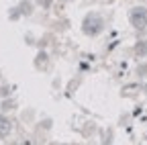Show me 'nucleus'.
Segmentation results:
<instances>
[{
  "mask_svg": "<svg viewBox=\"0 0 147 145\" xmlns=\"http://www.w3.org/2000/svg\"><path fill=\"white\" fill-rule=\"evenodd\" d=\"M131 25H133L135 29H143V27L147 25V8L137 6V8L131 10Z\"/></svg>",
  "mask_w": 147,
  "mask_h": 145,
  "instance_id": "nucleus-1",
  "label": "nucleus"
},
{
  "mask_svg": "<svg viewBox=\"0 0 147 145\" xmlns=\"http://www.w3.org/2000/svg\"><path fill=\"white\" fill-rule=\"evenodd\" d=\"M8 125H10V123H8V119H2V135H6V133H8Z\"/></svg>",
  "mask_w": 147,
  "mask_h": 145,
  "instance_id": "nucleus-4",
  "label": "nucleus"
},
{
  "mask_svg": "<svg viewBox=\"0 0 147 145\" xmlns=\"http://www.w3.org/2000/svg\"><path fill=\"white\" fill-rule=\"evenodd\" d=\"M137 53H139V55L147 53V41H139V43H137Z\"/></svg>",
  "mask_w": 147,
  "mask_h": 145,
  "instance_id": "nucleus-3",
  "label": "nucleus"
},
{
  "mask_svg": "<svg viewBox=\"0 0 147 145\" xmlns=\"http://www.w3.org/2000/svg\"><path fill=\"white\" fill-rule=\"evenodd\" d=\"M100 29H102V21L96 14H88V19L84 21V31L88 35H96V33H100Z\"/></svg>",
  "mask_w": 147,
  "mask_h": 145,
  "instance_id": "nucleus-2",
  "label": "nucleus"
}]
</instances>
